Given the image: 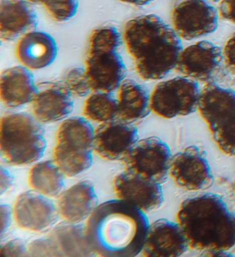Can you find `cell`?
<instances>
[{"label": "cell", "mask_w": 235, "mask_h": 257, "mask_svg": "<svg viewBox=\"0 0 235 257\" xmlns=\"http://www.w3.org/2000/svg\"><path fill=\"white\" fill-rule=\"evenodd\" d=\"M62 256H94L87 239L85 226L64 221L55 225L48 234Z\"/></svg>", "instance_id": "cell-23"}, {"label": "cell", "mask_w": 235, "mask_h": 257, "mask_svg": "<svg viewBox=\"0 0 235 257\" xmlns=\"http://www.w3.org/2000/svg\"><path fill=\"white\" fill-rule=\"evenodd\" d=\"M38 91L31 103L33 115L42 124L64 121L73 111L74 96L63 81L37 84Z\"/></svg>", "instance_id": "cell-15"}, {"label": "cell", "mask_w": 235, "mask_h": 257, "mask_svg": "<svg viewBox=\"0 0 235 257\" xmlns=\"http://www.w3.org/2000/svg\"><path fill=\"white\" fill-rule=\"evenodd\" d=\"M14 219L20 228L35 233L50 231L60 217L51 198L36 190L22 192L15 201Z\"/></svg>", "instance_id": "cell-12"}, {"label": "cell", "mask_w": 235, "mask_h": 257, "mask_svg": "<svg viewBox=\"0 0 235 257\" xmlns=\"http://www.w3.org/2000/svg\"><path fill=\"white\" fill-rule=\"evenodd\" d=\"M218 13L222 19L235 25V0H221Z\"/></svg>", "instance_id": "cell-33"}, {"label": "cell", "mask_w": 235, "mask_h": 257, "mask_svg": "<svg viewBox=\"0 0 235 257\" xmlns=\"http://www.w3.org/2000/svg\"><path fill=\"white\" fill-rule=\"evenodd\" d=\"M83 114L89 121L99 123L118 119V99L112 92H92L84 101Z\"/></svg>", "instance_id": "cell-25"}, {"label": "cell", "mask_w": 235, "mask_h": 257, "mask_svg": "<svg viewBox=\"0 0 235 257\" xmlns=\"http://www.w3.org/2000/svg\"><path fill=\"white\" fill-rule=\"evenodd\" d=\"M28 244L21 238H16L2 243L0 247V256H27Z\"/></svg>", "instance_id": "cell-30"}, {"label": "cell", "mask_w": 235, "mask_h": 257, "mask_svg": "<svg viewBox=\"0 0 235 257\" xmlns=\"http://www.w3.org/2000/svg\"><path fill=\"white\" fill-rule=\"evenodd\" d=\"M44 10L52 20L56 22H65L73 18L78 9L77 0H46Z\"/></svg>", "instance_id": "cell-27"}, {"label": "cell", "mask_w": 235, "mask_h": 257, "mask_svg": "<svg viewBox=\"0 0 235 257\" xmlns=\"http://www.w3.org/2000/svg\"><path fill=\"white\" fill-rule=\"evenodd\" d=\"M118 117L134 124L152 112L151 93L144 85L132 79H125L118 89Z\"/></svg>", "instance_id": "cell-22"}, {"label": "cell", "mask_w": 235, "mask_h": 257, "mask_svg": "<svg viewBox=\"0 0 235 257\" xmlns=\"http://www.w3.org/2000/svg\"><path fill=\"white\" fill-rule=\"evenodd\" d=\"M38 23L36 11L27 0H0V38L3 42L19 40L36 30Z\"/></svg>", "instance_id": "cell-19"}, {"label": "cell", "mask_w": 235, "mask_h": 257, "mask_svg": "<svg viewBox=\"0 0 235 257\" xmlns=\"http://www.w3.org/2000/svg\"><path fill=\"white\" fill-rule=\"evenodd\" d=\"M219 13L208 0H175L170 11L172 26L177 36L190 41L214 33Z\"/></svg>", "instance_id": "cell-9"}, {"label": "cell", "mask_w": 235, "mask_h": 257, "mask_svg": "<svg viewBox=\"0 0 235 257\" xmlns=\"http://www.w3.org/2000/svg\"><path fill=\"white\" fill-rule=\"evenodd\" d=\"M93 182L84 179L64 190L57 197V206L60 217L70 223L86 221L99 206Z\"/></svg>", "instance_id": "cell-18"}, {"label": "cell", "mask_w": 235, "mask_h": 257, "mask_svg": "<svg viewBox=\"0 0 235 257\" xmlns=\"http://www.w3.org/2000/svg\"><path fill=\"white\" fill-rule=\"evenodd\" d=\"M176 218L188 248L227 251L235 245V213L219 195L208 193L186 199Z\"/></svg>", "instance_id": "cell-3"}, {"label": "cell", "mask_w": 235, "mask_h": 257, "mask_svg": "<svg viewBox=\"0 0 235 257\" xmlns=\"http://www.w3.org/2000/svg\"><path fill=\"white\" fill-rule=\"evenodd\" d=\"M169 176L177 186L188 191H202L214 183L207 155L195 146L187 147L172 157Z\"/></svg>", "instance_id": "cell-11"}, {"label": "cell", "mask_w": 235, "mask_h": 257, "mask_svg": "<svg viewBox=\"0 0 235 257\" xmlns=\"http://www.w3.org/2000/svg\"><path fill=\"white\" fill-rule=\"evenodd\" d=\"M188 248L178 223L160 219L150 224L141 254L146 257L181 256Z\"/></svg>", "instance_id": "cell-17"}, {"label": "cell", "mask_w": 235, "mask_h": 257, "mask_svg": "<svg viewBox=\"0 0 235 257\" xmlns=\"http://www.w3.org/2000/svg\"><path fill=\"white\" fill-rule=\"evenodd\" d=\"M122 39L114 26H101L92 31L84 68L92 92H113L125 80L127 67L118 52Z\"/></svg>", "instance_id": "cell-4"}, {"label": "cell", "mask_w": 235, "mask_h": 257, "mask_svg": "<svg viewBox=\"0 0 235 257\" xmlns=\"http://www.w3.org/2000/svg\"><path fill=\"white\" fill-rule=\"evenodd\" d=\"M232 190H233V193H234V196L235 197V182H234V184H233Z\"/></svg>", "instance_id": "cell-38"}, {"label": "cell", "mask_w": 235, "mask_h": 257, "mask_svg": "<svg viewBox=\"0 0 235 257\" xmlns=\"http://www.w3.org/2000/svg\"><path fill=\"white\" fill-rule=\"evenodd\" d=\"M138 140L134 125L116 119L100 123L95 129L94 153L103 160L122 161Z\"/></svg>", "instance_id": "cell-13"}, {"label": "cell", "mask_w": 235, "mask_h": 257, "mask_svg": "<svg viewBox=\"0 0 235 257\" xmlns=\"http://www.w3.org/2000/svg\"><path fill=\"white\" fill-rule=\"evenodd\" d=\"M201 90L197 81L186 77L158 83L151 93L152 112L166 119L189 115L197 110Z\"/></svg>", "instance_id": "cell-7"}, {"label": "cell", "mask_w": 235, "mask_h": 257, "mask_svg": "<svg viewBox=\"0 0 235 257\" xmlns=\"http://www.w3.org/2000/svg\"><path fill=\"white\" fill-rule=\"evenodd\" d=\"M16 54L22 66L31 71H39L51 65L56 59V42L49 33L31 31L18 40Z\"/></svg>", "instance_id": "cell-21"}, {"label": "cell", "mask_w": 235, "mask_h": 257, "mask_svg": "<svg viewBox=\"0 0 235 257\" xmlns=\"http://www.w3.org/2000/svg\"><path fill=\"white\" fill-rule=\"evenodd\" d=\"M38 88L31 70L13 66L0 75V99L6 108H20L32 102Z\"/></svg>", "instance_id": "cell-20"}, {"label": "cell", "mask_w": 235, "mask_h": 257, "mask_svg": "<svg viewBox=\"0 0 235 257\" xmlns=\"http://www.w3.org/2000/svg\"><path fill=\"white\" fill-rule=\"evenodd\" d=\"M65 177L54 160H46L31 167L28 181L33 190L51 198H57L65 188Z\"/></svg>", "instance_id": "cell-24"}, {"label": "cell", "mask_w": 235, "mask_h": 257, "mask_svg": "<svg viewBox=\"0 0 235 257\" xmlns=\"http://www.w3.org/2000/svg\"><path fill=\"white\" fill-rule=\"evenodd\" d=\"M116 199L131 203L148 213L160 208L164 201L162 186L125 171L116 175L112 182Z\"/></svg>", "instance_id": "cell-14"}, {"label": "cell", "mask_w": 235, "mask_h": 257, "mask_svg": "<svg viewBox=\"0 0 235 257\" xmlns=\"http://www.w3.org/2000/svg\"><path fill=\"white\" fill-rule=\"evenodd\" d=\"M202 256H214V257H228L232 256L230 253L225 250H209L204 251L201 253Z\"/></svg>", "instance_id": "cell-35"}, {"label": "cell", "mask_w": 235, "mask_h": 257, "mask_svg": "<svg viewBox=\"0 0 235 257\" xmlns=\"http://www.w3.org/2000/svg\"><path fill=\"white\" fill-rule=\"evenodd\" d=\"M210 134L220 151L235 156V118Z\"/></svg>", "instance_id": "cell-28"}, {"label": "cell", "mask_w": 235, "mask_h": 257, "mask_svg": "<svg viewBox=\"0 0 235 257\" xmlns=\"http://www.w3.org/2000/svg\"><path fill=\"white\" fill-rule=\"evenodd\" d=\"M28 2H29V3L33 4V5H43L44 2L46 1V0H27Z\"/></svg>", "instance_id": "cell-37"}, {"label": "cell", "mask_w": 235, "mask_h": 257, "mask_svg": "<svg viewBox=\"0 0 235 257\" xmlns=\"http://www.w3.org/2000/svg\"><path fill=\"white\" fill-rule=\"evenodd\" d=\"M223 66V49L203 40L183 49L175 71L184 77L206 84L216 83Z\"/></svg>", "instance_id": "cell-10"}, {"label": "cell", "mask_w": 235, "mask_h": 257, "mask_svg": "<svg viewBox=\"0 0 235 257\" xmlns=\"http://www.w3.org/2000/svg\"><path fill=\"white\" fill-rule=\"evenodd\" d=\"M223 54L225 68L235 76V33L225 42Z\"/></svg>", "instance_id": "cell-31"}, {"label": "cell", "mask_w": 235, "mask_h": 257, "mask_svg": "<svg viewBox=\"0 0 235 257\" xmlns=\"http://www.w3.org/2000/svg\"><path fill=\"white\" fill-rule=\"evenodd\" d=\"M63 82L74 97H88L92 92L85 68L78 67L69 70Z\"/></svg>", "instance_id": "cell-26"}, {"label": "cell", "mask_w": 235, "mask_h": 257, "mask_svg": "<svg viewBox=\"0 0 235 257\" xmlns=\"http://www.w3.org/2000/svg\"><path fill=\"white\" fill-rule=\"evenodd\" d=\"M181 40L173 27L154 14L129 20L122 33L137 73L145 81L160 80L175 69L184 49Z\"/></svg>", "instance_id": "cell-2"}, {"label": "cell", "mask_w": 235, "mask_h": 257, "mask_svg": "<svg viewBox=\"0 0 235 257\" xmlns=\"http://www.w3.org/2000/svg\"><path fill=\"white\" fill-rule=\"evenodd\" d=\"M0 214H1V239H3L6 233L8 232L14 219V209L10 205L2 203L0 206Z\"/></svg>", "instance_id": "cell-32"}, {"label": "cell", "mask_w": 235, "mask_h": 257, "mask_svg": "<svg viewBox=\"0 0 235 257\" xmlns=\"http://www.w3.org/2000/svg\"><path fill=\"white\" fill-rule=\"evenodd\" d=\"M146 214L118 199L99 204L85 224L87 239L95 255L134 257L141 254L150 225Z\"/></svg>", "instance_id": "cell-1"}, {"label": "cell", "mask_w": 235, "mask_h": 257, "mask_svg": "<svg viewBox=\"0 0 235 257\" xmlns=\"http://www.w3.org/2000/svg\"><path fill=\"white\" fill-rule=\"evenodd\" d=\"M119 1L128 5L135 6V7H144V6L149 5L155 0H119Z\"/></svg>", "instance_id": "cell-36"}, {"label": "cell", "mask_w": 235, "mask_h": 257, "mask_svg": "<svg viewBox=\"0 0 235 257\" xmlns=\"http://www.w3.org/2000/svg\"><path fill=\"white\" fill-rule=\"evenodd\" d=\"M47 142L43 125L33 114L7 112L0 122V152L7 164L31 165L43 157Z\"/></svg>", "instance_id": "cell-5"}, {"label": "cell", "mask_w": 235, "mask_h": 257, "mask_svg": "<svg viewBox=\"0 0 235 257\" xmlns=\"http://www.w3.org/2000/svg\"><path fill=\"white\" fill-rule=\"evenodd\" d=\"M95 130L89 120L73 116L57 129L53 160L66 177H75L89 170L94 153Z\"/></svg>", "instance_id": "cell-6"}, {"label": "cell", "mask_w": 235, "mask_h": 257, "mask_svg": "<svg viewBox=\"0 0 235 257\" xmlns=\"http://www.w3.org/2000/svg\"><path fill=\"white\" fill-rule=\"evenodd\" d=\"M197 110L210 133L213 132L235 118V91L216 83L205 84Z\"/></svg>", "instance_id": "cell-16"}, {"label": "cell", "mask_w": 235, "mask_h": 257, "mask_svg": "<svg viewBox=\"0 0 235 257\" xmlns=\"http://www.w3.org/2000/svg\"><path fill=\"white\" fill-rule=\"evenodd\" d=\"M0 177H1V184H0V194L3 196L14 188L15 177L9 170L1 166L0 167Z\"/></svg>", "instance_id": "cell-34"}, {"label": "cell", "mask_w": 235, "mask_h": 257, "mask_svg": "<svg viewBox=\"0 0 235 257\" xmlns=\"http://www.w3.org/2000/svg\"><path fill=\"white\" fill-rule=\"evenodd\" d=\"M173 155L167 144L157 137L138 140L123 159L125 171L162 185L169 175Z\"/></svg>", "instance_id": "cell-8"}, {"label": "cell", "mask_w": 235, "mask_h": 257, "mask_svg": "<svg viewBox=\"0 0 235 257\" xmlns=\"http://www.w3.org/2000/svg\"><path fill=\"white\" fill-rule=\"evenodd\" d=\"M208 1L212 2V3H219L221 0H208Z\"/></svg>", "instance_id": "cell-39"}, {"label": "cell", "mask_w": 235, "mask_h": 257, "mask_svg": "<svg viewBox=\"0 0 235 257\" xmlns=\"http://www.w3.org/2000/svg\"><path fill=\"white\" fill-rule=\"evenodd\" d=\"M28 254L31 256H62L49 237L41 238L28 245Z\"/></svg>", "instance_id": "cell-29"}]
</instances>
